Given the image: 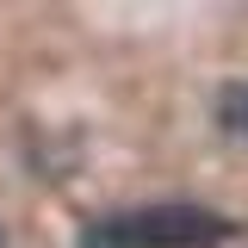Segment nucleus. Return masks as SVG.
I'll list each match as a JSON object with an SVG mask.
<instances>
[{
  "label": "nucleus",
  "instance_id": "2",
  "mask_svg": "<svg viewBox=\"0 0 248 248\" xmlns=\"http://www.w3.org/2000/svg\"><path fill=\"white\" fill-rule=\"evenodd\" d=\"M217 124L230 143H248V81H230L217 93Z\"/></svg>",
  "mask_w": 248,
  "mask_h": 248
},
{
  "label": "nucleus",
  "instance_id": "1",
  "mask_svg": "<svg viewBox=\"0 0 248 248\" xmlns=\"http://www.w3.org/2000/svg\"><path fill=\"white\" fill-rule=\"evenodd\" d=\"M236 236V223L205 205H143L112 211L81 230V248H217Z\"/></svg>",
  "mask_w": 248,
  "mask_h": 248
}]
</instances>
